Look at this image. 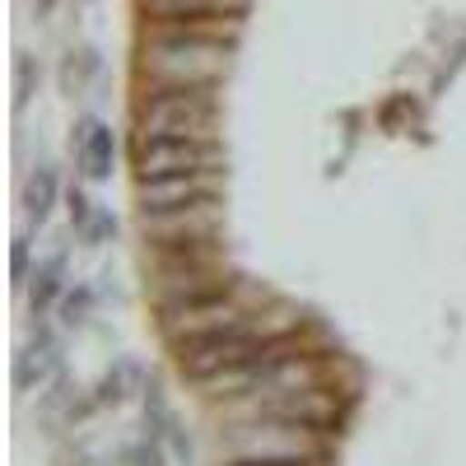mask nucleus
<instances>
[{
    "mask_svg": "<svg viewBox=\"0 0 466 466\" xmlns=\"http://www.w3.org/2000/svg\"><path fill=\"white\" fill-rule=\"evenodd\" d=\"M215 127H219V85H145L136 98V145L215 140Z\"/></svg>",
    "mask_w": 466,
    "mask_h": 466,
    "instance_id": "nucleus-1",
    "label": "nucleus"
},
{
    "mask_svg": "<svg viewBox=\"0 0 466 466\" xmlns=\"http://www.w3.org/2000/svg\"><path fill=\"white\" fill-rule=\"evenodd\" d=\"M238 43L219 37H173L145 33L136 37V75L145 85H224Z\"/></svg>",
    "mask_w": 466,
    "mask_h": 466,
    "instance_id": "nucleus-2",
    "label": "nucleus"
},
{
    "mask_svg": "<svg viewBox=\"0 0 466 466\" xmlns=\"http://www.w3.org/2000/svg\"><path fill=\"white\" fill-rule=\"evenodd\" d=\"M228 457L243 461H322L327 457V434L299 420H276V415H252L224 439Z\"/></svg>",
    "mask_w": 466,
    "mask_h": 466,
    "instance_id": "nucleus-3",
    "label": "nucleus"
},
{
    "mask_svg": "<svg viewBox=\"0 0 466 466\" xmlns=\"http://www.w3.org/2000/svg\"><path fill=\"white\" fill-rule=\"evenodd\" d=\"M280 331H294V327H266V322H257V318H243V322H233V327H219V331H206V336L177 340L173 355H177L182 378L201 382V378H210V373H219V369H233V364L252 360L257 350H261L270 336H280Z\"/></svg>",
    "mask_w": 466,
    "mask_h": 466,
    "instance_id": "nucleus-4",
    "label": "nucleus"
},
{
    "mask_svg": "<svg viewBox=\"0 0 466 466\" xmlns=\"http://www.w3.org/2000/svg\"><path fill=\"white\" fill-rule=\"evenodd\" d=\"M131 168H136V182L173 177V173H219L224 149L215 140H149V145H136Z\"/></svg>",
    "mask_w": 466,
    "mask_h": 466,
    "instance_id": "nucleus-5",
    "label": "nucleus"
},
{
    "mask_svg": "<svg viewBox=\"0 0 466 466\" xmlns=\"http://www.w3.org/2000/svg\"><path fill=\"white\" fill-rule=\"evenodd\" d=\"M140 233L154 248L224 238V206H219V197H206V201H191L177 210H154V215H140Z\"/></svg>",
    "mask_w": 466,
    "mask_h": 466,
    "instance_id": "nucleus-6",
    "label": "nucleus"
},
{
    "mask_svg": "<svg viewBox=\"0 0 466 466\" xmlns=\"http://www.w3.org/2000/svg\"><path fill=\"white\" fill-rule=\"evenodd\" d=\"M243 318H252V313H248V303L238 299V289H233V294H215V299H197V303H168V308H159V331H164L168 345H177V340H191V336L233 327Z\"/></svg>",
    "mask_w": 466,
    "mask_h": 466,
    "instance_id": "nucleus-7",
    "label": "nucleus"
},
{
    "mask_svg": "<svg viewBox=\"0 0 466 466\" xmlns=\"http://www.w3.org/2000/svg\"><path fill=\"white\" fill-rule=\"evenodd\" d=\"M243 289V276L219 266H154V303H197V299H215V294H233Z\"/></svg>",
    "mask_w": 466,
    "mask_h": 466,
    "instance_id": "nucleus-8",
    "label": "nucleus"
},
{
    "mask_svg": "<svg viewBox=\"0 0 466 466\" xmlns=\"http://www.w3.org/2000/svg\"><path fill=\"white\" fill-rule=\"evenodd\" d=\"M238 410H248V415H276V420H299V424H313V430H322V434H331L336 420H340V401H336V392H327L322 382L299 387V392H276V397L238 401Z\"/></svg>",
    "mask_w": 466,
    "mask_h": 466,
    "instance_id": "nucleus-9",
    "label": "nucleus"
},
{
    "mask_svg": "<svg viewBox=\"0 0 466 466\" xmlns=\"http://www.w3.org/2000/svg\"><path fill=\"white\" fill-rule=\"evenodd\" d=\"M206 197H219V177H215V173H173V177L136 182V206H140V215L177 210V206L206 201Z\"/></svg>",
    "mask_w": 466,
    "mask_h": 466,
    "instance_id": "nucleus-10",
    "label": "nucleus"
},
{
    "mask_svg": "<svg viewBox=\"0 0 466 466\" xmlns=\"http://www.w3.org/2000/svg\"><path fill=\"white\" fill-rule=\"evenodd\" d=\"M70 145H75V159H80L89 182H107L112 177V168H116V131L107 122H98V116H80Z\"/></svg>",
    "mask_w": 466,
    "mask_h": 466,
    "instance_id": "nucleus-11",
    "label": "nucleus"
},
{
    "mask_svg": "<svg viewBox=\"0 0 466 466\" xmlns=\"http://www.w3.org/2000/svg\"><path fill=\"white\" fill-rule=\"evenodd\" d=\"M52 378H61V345H56V336L37 331V340H28L15 355V387L19 392H37Z\"/></svg>",
    "mask_w": 466,
    "mask_h": 466,
    "instance_id": "nucleus-12",
    "label": "nucleus"
},
{
    "mask_svg": "<svg viewBox=\"0 0 466 466\" xmlns=\"http://www.w3.org/2000/svg\"><path fill=\"white\" fill-rule=\"evenodd\" d=\"M66 266H70L66 248L47 252L43 261L33 266V276H28V303H33V313H47L52 303H61V294H66Z\"/></svg>",
    "mask_w": 466,
    "mask_h": 466,
    "instance_id": "nucleus-13",
    "label": "nucleus"
},
{
    "mask_svg": "<svg viewBox=\"0 0 466 466\" xmlns=\"http://www.w3.org/2000/svg\"><path fill=\"white\" fill-rule=\"evenodd\" d=\"M140 19H187V15H248L252 0H136Z\"/></svg>",
    "mask_w": 466,
    "mask_h": 466,
    "instance_id": "nucleus-14",
    "label": "nucleus"
},
{
    "mask_svg": "<svg viewBox=\"0 0 466 466\" xmlns=\"http://www.w3.org/2000/svg\"><path fill=\"white\" fill-rule=\"evenodd\" d=\"M56 197H61L56 168H37V173L24 182V215H28V224H47L52 210H56Z\"/></svg>",
    "mask_w": 466,
    "mask_h": 466,
    "instance_id": "nucleus-15",
    "label": "nucleus"
},
{
    "mask_svg": "<svg viewBox=\"0 0 466 466\" xmlns=\"http://www.w3.org/2000/svg\"><path fill=\"white\" fill-rule=\"evenodd\" d=\"M136 378H140V369H136L131 360H116V369H107L103 382L94 387V406H122Z\"/></svg>",
    "mask_w": 466,
    "mask_h": 466,
    "instance_id": "nucleus-16",
    "label": "nucleus"
},
{
    "mask_svg": "<svg viewBox=\"0 0 466 466\" xmlns=\"http://www.w3.org/2000/svg\"><path fill=\"white\" fill-rule=\"evenodd\" d=\"M94 75H98V52H94V47H80V52H70V56H66V66H61V85L75 94V89H85Z\"/></svg>",
    "mask_w": 466,
    "mask_h": 466,
    "instance_id": "nucleus-17",
    "label": "nucleus"
},
{
    "mask_svg": "<svg viewBox=\"0 0 466 466\" xmlns=\"http://www.w3.org/2000/svg\"><path fill=\"white\" fill-rule=\"evenodd\" d=\"M89 308H94V289L89 285H75L61 294V327H85L89 322Z\"/></svg>",
    "mask_w": 466,
    "mask_h": 466,
    "instance_id": "nucleus-18",
    "label": "nucleus"
},
{
    "mask_svg": "<svg viewBox=\"0 0 466 466\" xmlns=\"http://www.w3.org/2000/svg\"><path fill=\"white\" fill-rule=\"evenodd\" d=\"M37 80H43V66L33 56H19L15 61V107H28V98L37 94Z\"/></svg>",
    "mask_w": 466,
    "mask_h": 466,
    "instance_id": "nucleus-19",
    "label": "nucleus"
},
{
    "mask_svg": "<svg viewBox=\"0 0 466 466\" xmlns=\"http://www.w3.org/2000/svg\"><path fill=\"white\" fill-rule=\"evenodd\" d=\"M66 210H70V228H89V219H94V206H89V197H85V191L80 187H70L66 191Z\"/></svg>",
    "mask_w": 466,
    "mask_h": 466,
    "instance_id": "nucleus-20",
    "label": "nucleus"
},
{
    "mask_svg": "<svg viewBox=\"0 0 466 466\" xmlns=\"http://www.w3.org/2000/svg\"><path fill=\"white\" fill-rule=\"evenodd\" d=\"M112 233H116V219H112L107 210H94V219H89V228H85V243L103 248V238H112Z\"/></svg>",
    "mask_w": 466,
    "mask_h": 466,
    "instance_id": "nucleus-21",
    "label": "nucleus"
},
{
    "mask_svg": "<svg viewBox=\"0 0 466 466\" xmlns=\"http://www.w3.org/2000/svg\"><path fill=\"white\" fill-rule=\"evenodd\" d=\"M10 276H15V285H28V276H33V270H28V238H24V233H19L15 248H10Z\"/></svg>",
    "mask_w": 466,
    "mask_h": 466,
    "instance_id": "nucleus-22",
    "label": "nucleus"
},
{
    "mask_svg": "<svg viewBox=\"0 0 466 466\" xmlns=\"http://www.w3.org/2000/svg\"><path fill=\"white\" fill-rule=\"evenodd\" d=\"M228 466H322V461H243V457H228Z\"/></svg>",
    "mask_w": 466,
    "mask_h": 466,
    "instance_id": "nucleus-23",
    "label": "nucleus"
},
{
    "mask_svg": "<svg viewBox=\"0 0 466 466\" xmlns=\"http://www.w3.org/2000/svg\"><path fill=\"white\" fill-rule=\"evenodd\" d=\"M52 10H56V0H37V19H47Z\"/></svg>",
    "mask_w": 466,
    "mask_h": 466,
    "instance_id": "nucleus-24",
    "label": "nucleus"
}]
</instances>
